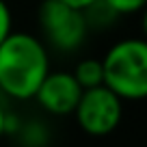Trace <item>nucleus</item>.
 Segmentation results:
<instances>
[{
	"mask_svg": "<svg viewBox=\"0 0 147 147\" xmlns=\"http://www.w3.org/2000/svg\"><path fill=\"white\" fill-rule=\"evenodd\" d=\"M50 71L48 46L32 32L11 30L0 43V91L11 100H32Z\"/></svg>",
	"mask_w": 147,
	"mask_h": 147,
	"instance_id": "nucleus-1",
	"label": "nucleus"
},
{
	"mask_svg": "<svg viewBox=\"0 0 147 147\" xmlns=\"http://www.w3.org/2000/svg\"><path fill=\"white\" fill-rule=\"evenodd\" d=\"M102 84L121 100L138 102L147 95V41L125 37L102 56Z\"/></svg>",
	"mask_w": 147,
	"mask_h": 147,
	"instance_id": "nucleus-2",
	"label": "nucleus"
},
{
	"mask_svg": "<svg viewBox=\"0 0 147 147\" xmlns=\"http://www.w3.org/2000/svg\"><path fill=\"white\" fill-rule=\"evenodd\" d=\"M37 26L48 48L56 52H76L89 35V20L82 9L63 0H41L37 7Z\"/></svg>",
	"mask_w": 147,
	"mask_h": 147,
	"instance_id": "nucleus-3",
	"label": "nucleus"
},
{
	"mask_svg": "<svg viewBox=\"0 0 147 147\" xmlns=\"http://www.w3.org/2000/svg\"><path fill=\"white\" fill-rule=\"evenodd\" d=\"M80 130L89 136H106L115 132L123 117V100L104 84L82 89L78 104L71 113Z\"/></svg>",
	"mask_w": 147,
	"mask_h": 147,
	"instance_id": "nucleus-4",
	"label": "nucleus"
},
{
	"mask_svg": "<svg viewBox=\"0 0 147 147\" xmlns=\"http://www.w3.org/2000/svg\"><path fill=\"white\" fill-rule=\"evenodd\" d=\"M82 95V87L74 78L71 71H48L41 84L37 87L32 100L41 106L46 113L56 117L71 115L76 104Z\"/></svg>",
	"mask_w": 147,
	"mask_h": 147,
	"instance_id": "nucleus-5",
	"label": "nucleus"
},
{
	"mask_svg": "<svg viewBox=\"0 0 147 147\" xmlns=\"http://www.w3.org/2000/svg\"><path fill=\"white\" fill-rule=\"evenodd\" d=\"M74 78L78 80V84L82 89H91L102 84V61L87 56V59H80L74 67Z\"/></svg>",
	"mask_w": 147,
	"mask_h": 147,
	"instance_id": "nucleus-6",
	"label": "nucleus"
},
{
	"mask_svg": "<svg viewBox=\"0 0 147 147\" xmlns=\"http://www.w3.org/2000/svg\"><path fill=\"white\" fill-rule=\"evenodd\" d=\"M108 11L115 15H134L145 9L147 0H100Z\"/></svg>",
	"mask_w": 147,
	"mask_h": 147,
	"instance_id": "nucleus-7",
	"label": "nucleus"
},
{
	"mask_svg": "<svg viewBox=\"0 0 147 147\" xmlns=\"http://www.w3.org/2000/svg\"><path fill=\"white\" fill-rule=\"evenodd\" d=\"M13 30V13L7 0H0V43L5 41L9 32Z\"/></svg>",
	"mask_w": 147,
	"mask_h": 147,
	"instance_id": "nucleus-8",
	"label": "nucleus"
},
{
	"mask_svg": "<svg viewBox=\"0 0 147 147\" xmlns=\"http://www.w3.org/2000/svg\"><path fill=\"white\" fill-rule=\"evenodd\" d=\"M63 2H67V5L76 7V9H89V7H93L95 2H100V0H63Z\"/></svg>",
	"mask_w": 147,
	"mask_h": 147,
	"instance_id": "nucleus-9",
	"label": "nucleus"
},
{
	"mask_svg": "<svg viewBox=\"0 0 147 147\" xmlns=\"http://www.w3.org/2000/svg\"><path fill=\"white\" fill-rule=\"evenodd\" d=\"M7 115H9V113H7V108L2 106V102H0V138L7 134Z\"/></svg>",
	"mask_w": 147,
	"mask_h": 147,
	"instance_id": "nucleus-10",
	"label": "nucleus"
}]
</instances>
